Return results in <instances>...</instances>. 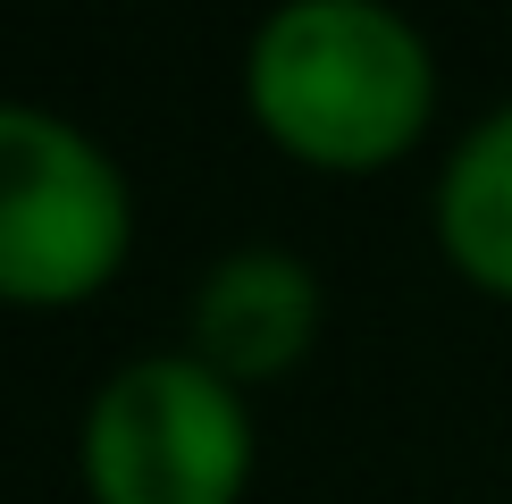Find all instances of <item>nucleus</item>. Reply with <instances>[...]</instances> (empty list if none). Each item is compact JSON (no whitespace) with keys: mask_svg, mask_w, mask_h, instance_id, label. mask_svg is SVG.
<instances>
[{"mask_svg":"<svg viewBox=\"0 0 512 504\" xmlns=\"http://www.w3.org/2000/svg\"><path fill=\"white\" fill-rule=\"evenodd\" d=\"M244 110L303 168L370 177L437 118V51L387 0H286L244 42Z\"/></svg>","mask_w":512,"mask_h":504,"instance_id":"obj_1","label":"nucleus"},{"mask_svg":"<svg viewBox=\"0 0 512 504\" xmlns=\"http://www.w3.org/2000/svg\"><path fill=\"white\" fill-rule=\"evenodd\" d=\"M135 252L118 152L42 101H0V303L59 311L101 294Z\"/></svg>","mask_w":512,"mask_h":504,"instance_id":"obj_2","label":"nucleus"},{"mask_svg":"<svg viewBox=\"0 0 512 504\" xmlns=\"http://www.w3.org/2000/svg\"><path fill=\"white\" fill-rule=\"evenodd\" d=\"M84 488L93 504H244L261 420L194 353H135L84 404Z\"/></svg>","mask_w":512,"mask_h":504,"instance_id":"obj_3","label":"nucleus"},{"mask_svg":"<svg viewBox=\"0 0 512 504\" xmlns=\"http://www.w3.org/2000/svg\"><path fill=\"white\" fill-rule=\"evenodd\" d=\"M319 320H328V286L303 252L236 244L202 269L194 303H185V353L210 362L227 387H261L311 353Z\"/></svg>","mask_w":512,"mask_h":504,"instance_id":"obj_4","label":"nucleus"},{"mask_svg":"<svg viewBox=\"0 0 512 504\" xmlns=\"http://www.w3.org/2000/svg\"><path fill=\"white\" fill-rule=\"evenodd\" d=\"M437 252L462 286L512 303V101L487 110L437 168Z\"/></svg>","mask_w":512,"mask_h":504,"instance_id":"obj_5","label":"nucleus"}]
</instances>
